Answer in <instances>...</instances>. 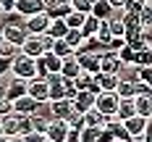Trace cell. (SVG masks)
I'll return each mask as SVG.
<instances>
[{
	"instance_id": "cell-1",
	"label": "cell",
	"mask_w": 152,
	"mask_h": 142,
	"mask_svg": "<svg viewBox=\"0 0 152 142\" xmlns=\"http://www.w3.org/2000/svg\"><path fill=\"white\" fill-rule=\"evenodd\" d=\"M50 45H53V37H47V34H26V40L21 42V53L24 55H29V58H39V55H45L47 50H50Z\"/></svg>"
},
{
	"instance_id": "cell-2",
	"label": "cell",
	"mask_w": 152,
	"mask_h": 142,
	"mask_svg": "<svg viewBox=\"0 0 152 142\" xmlns=\"http://www.w3.org/2000/svg\"><path fill=\"white\" fill-rule=\"evenodd\" d=\"M11 63V77L16 79H24V82H29V79L37 77V61L34 58H29V55H24V53H18L13 61H8Z\"/></svg>"
},
{
	"instance_id": "cell-3",
	"label": "cell",
	"mask_w": 152,
	"mask_h": 142,
	"mask_svg": "<svg viewBox=\"0 0 152 142\" xmlns=\"http://www.w3.org/2000/svg\"><path fill=\"white\" fill-rule=\"evenodd\" d=\"M121 126H123V132H126L129 140H134V137H150V134H152V118L129 116V118H123V121H121Z\"/></svg>"
},
{
	"instance_id": "cell-4",
	"label": "cell",
	"mask_w": 152,
	"mask_h": 142,
	"mask_svg": "<svg viewBox=\"0 0 152 142\" xmlns=\"http://www.w3.org/2000/svg\"><path fill=\"white\" fill-rule=\"evenodd\" d=\"M92 108L102 116H115V108H118V95L115 92H97L94 97V105Z\"/></svg>"
},
{
	"instance_id": "cell-5",
	"label": "cell",
	"mask_w": 152,
	"mask_h": 142,
	"mask_svg": "<svg viewBox=\"0 0 152 142\" xmlns=\"http://www.w3.org/2000/svg\"><path fill=\"white\" fill-rule=\"evenodd\" d=\"M26 95H29L34 103H47V97H50V87H47L45 77H34L26 82Z\"/></svg>"
},
{
	"instance_id": "cell-6",
	"label": "cell",
	"mask_w": 152,
	"mask_h": 142,
	"mask_svg": "<svg viewBox=\"0 0 152 142\" xmlns=\"http://www.w3.org/2000/svg\"><path fill=\"white\" fill-rule=\"evenodd\" d=\"M47 24H50V16H47L45 11H37V13H31V16L24 18V29H26V34H45Z\"/></svg>"
},
{
	"instance_id": "cell-7",
	"label": "cell",
	"mask_w": 152,
	"mask_h": 142,
	"mask_svg": "<svg viewBox=\"0 0 152 142\" xmlns=\"http://www.w3.org/2000/svg\"><path fill=\"white\" fill-rule=\"evenodd\" d=\"M68 132H71V126H68L66 118H50V124H47V129H45V137L53 140V142H66Z\"/></svg>"
},
{
	"instance_id": "cell-8",
	"label": "cell",
	"mask_w": 152,
	"mask_h": 142,
	"mask_svg": "<svg viewBox=\"0 0 152 142\" xmlns=\"http://www.w3.org/2000/svg\"><path fill=\"white\" fill-rule=\"evenodd\" d=\"M61 61L63 58H58V55H53L50 50H47L45 55H39L37 58V77H47V74H61Z\"/></svg>"
},
{
	"instance_id": "cell-9",
	"label": "cell",
	"mask_w": 152,
	"mask_h": 142,
	"mask_svg": "<svg viewBox=\"0 0 152 142\" xmlns=\"http://www.w3.org/2000/svg\"><path fill=\"white\" fill-rule=\"evenodd\" d=\"M94 97H97V90L94 87H87V90H76V95L71 97V103H74L76 110H89L92 105H94Z\"/></svg>"
},
{
	"instance_id": "cell-10",
	"label": "cell",
	"mask_w": 152,
	"mask_h": 142,
	"mask_svg": "<svg viewBox=\"0 0 152 142\" xmlns=\"http://www.w3.org/2000/svg\"><path fill=\"white\" fill-rule=\"evenodd\" d=\"M0 129H3V137L24 134V118H18L16 113H5V116H0Z\"/></svg>"
},
{
	"instance_id": "cell-11",
	"label": "cell",
	"mask_w": 152,
	"mask_h": 142,
	"mask_svg": "<svg viewBox=\"0 0 152 142\" xmlns=\"http://www.w3.org/2000/svg\"><path fill=\"white\" fill-rule=\"evenodd\" d=\"M0 40L21 47V42L26 40V29L24 26H13V24H0Z\"/></svg>"
},
{
	"instance_id": "cell-12",
	"label": "cell",
	"mask_w": 152,
	"mask_h": 142,
	"mask_svg": "<svg viewBox=\"0 0 152 142\" xmlns=\"http://www.w3.org/2000/svg\"><path fill=\"white\" fill-rule=\"evenodd\" d=\"M34 108H37V103L31 100L29 95H21V97L11 100V113H16L18 118H29L31 113H34Z\"/></svg>"
},
{
	"instance_id": "cell-13",
	"label": "cell",
	"mask_w": 152,
	"mask_h": 142,
	"mask_svg": "<svg viewBox=\"0 0 152 142\" xmlns=\"http://www.w3.org/2000/svg\"><path fill=\"white\" fill-rule=\"evenodd\" d=\"M76 61H79V68L81 71H87V74H100V58L97 55H92V53H74Z\"/></svg>"
},
{
	"instance_id": "cell-14",
	"label": "cell",
	"mask_w": 152,
	"mask_h": 142,
	"mask_svg": "<svg viewBox=\"0 0 152 142\" xmlns=\"http://www.w3.org/2000/svg\"><path fill=\"white\" fill-rule=\"evenodd\" d=\"M118 82H139V63H121L118 71H115Z\"/></svg>"
},
{
	"instance_id": "cell-15",
	"label": "cell",
	"mask_w": 152,
	"mask_h": 142,
	"mask_svg": "<svg viewBox=\"0 0 152 142\" xmlns=\"http://www.w3.org/2000/svg\"><path fill=\"white\" fill-rule=\"evenodd\" d=\"M134 113L142 118H152V95H139L134 97Z\"/></svg>"
},
{
	"instance_id": "cell-16",
	"label": "cell",
	"mask_w": 152,
	"mask_h": 142,
	"mask_svg": "<svg viewBox=\"0 0 152 142\" xmlns=\"http://www.w3.org/2000/svg\"><path fill=\"white\" fill-rule=\"evenodd\" d=\"M37 11H42L39 0H16V5H13V13H18L21 18H26V16L37 13Z\"/></svg>"
},
{
	"instance_id": "cell-17",
	"label": "cell",
	"mask_w": 152,
	"mask_h": 142,
	"mask_svg": "<svg viewBox=\"0 0 152 142\" xmlns=\"http://www.w3.org/2000/svg\"><path fill=\"white\" fill-rule=\"evenodd\" d=\"M66 32H68V26H66V21L63 18H58V16H50V24H47V37H53V40H63L66 37Z\"/></svg>"
},
{
	"instance_id": "cell-18",
	"label": "cell",
	"mask_w": 152,
	"mask_h": 142,
	"mask_svg": "<svg viewBox=\"0 0 152 142\" xmlns=\"http://www.w3.org/2000/svg\"><path fill=\"white\" fill-rule=\"evenodd\" d=\"M110 3L107 0H92V8H89V16L97 18V21H107L110 18Z\"/></svg>"
},
{
	"instance_id": "cell-19",
	"label": "cell",
	"mask_w": 152,
	"mask_h": 142,
	"mask_svg": "<svg viewBox=\"0 0 152 142\" xmlns=\"http://www.w3.org/2000/svg\"><path fill=\"white\" fill-rule=\"evenodd\" d=\"M50 103V110H53V118H66L71 108H74V103L68 100V97H63V100H47Z\"/></svg>"
},
{
	"instance_id": "cell-20",
	"label": "cell",
	"mask_w": 152,
	"mask_h": 142,
	"mask_svg": "<svg viewBox=\"0 0 152 142\" xmlns=\"http://www.w3.org/2000/svg\"><path fill=\"white\" fill-rule=\"evenodd\" d=\"M21 95H26V82H24V79L11 77L8 90H5V97H8V100H16V97H21Z\"/></svg>"
},
{
	"instance_id": "cell-21",
	"label": "cell",
	"mask_w": 152,
	"mask_h": 142,
	"mask_svg": "<svg viewBox=\"0 0 152 142\" xmlns=\"http://www.w3.org/2000/svg\"><path fill=\"white\" fill-rule=\"evenodd\" d=\"M81 68H79V61H76V55H68V58H63L61 61V77L66 79H74Z\"/></svg>"
},
{
	"instance_id": "cell-22",
	"label": "cell",
	"mask_w": 152,
	"mask_h": 142,
	"mask_svg": "<svg viewBox=\"0 0 152 142\" xmlns=\"http://www.w3.org/2000/svg\"><path fill=\"white\" fill-rule=\"evenodd\" d=\"M118 66H121V61H118L115 53H105V55H100V71H105V74H115Z\"/></svg>"
},
{
	"instance_id": "cell-23",
	"label": "cell",
	"mask_w": 152,
	"mask_h": 142,
	"mask_svg": "<svg viewBox=\"0 0 152 142\" xmlns=\"http://www.w3.org/2000/svg\"><path fill=\"white\" fill-rule=\"evenodd\" d=\"M102 121H105V116H102V113H97L94 108H89V110H84V113H81V126H94V129H100Z\"/></svg>"
},
{
	"instance_id": "cell-24",
	"label": "cell",
	"mask_w": 152,
	"mask_h": 142,
	"mask_svg": "<svg viewBox=\"0 0 152 142\" xmlns=\"http://www.w3.org/2000/svg\"><path fill=\"white\" fill-rule=\"evenodd\" d=\"M84 18H87V13H81V11H68V13L63 16V21H66V26L68 29H81V24H84Z\"/></svg>"
},
{
	"instance_id": "cell-25",
	"label": "cell",
	"mask_w": 152,
	"mask_h": 142,
	"mask_svg": "<svg viewBox=\"0 0 152 142\" xmlns=\"http://www.w3.org/2000/svg\"><path fill=\"white\" fill-rule=\"evenodd\" d=\"M50 53H53V55H58V58H68V55H74V50L68 47V42H66V40H53Z\"/></svg>"
},
{
	"instance_id": "cell-26",
	"label": "cell",
	"mask_w": 152,
	"mask_h": 142,
	"mask_svg": "<svg viewBox=\"0 0 152 142\" xmlns=\"http://www.w3.org/2000/svg\"><path fill=\"white\" fill-rule=\"evenodd\" d=\"M115 116L118 118H129V116H137L134 113V97H129V100H118V108H115Z\"/></svg>"
},
{
	"instance_id": "cell-27",
	"label": "cell",
	"mask_w": 152,
	"mask_h": 142,
	"mask_svg": "<svg viewBox=\"0 0 152 142\" xmlns=\"http://www.w3.org/2000/svg\"><path fill=\"white\" fill-rule=\"evenodd\" d=\"M18 53H21V50H18V45H11V42L0 40V61H13Z\"/></svg>"
},
{
	"instance_id": "cell-28",
	"label": "cell",
	"mask_w": 152,
	"mask_h": 142,
	"mask_svg": "<svg viewBox=\"0 0 152 142\" xmlns=\"http://www.w3.org/2000/svg\"><path fill=\"white\" fill-rule=\"evenodd\" d=\"M63 40H66V42H68V47H71V50H79V47L84 45V37H81V32L79 29H68L66 32V37H63Z\"/></svg>"
},
{
	"instance_id": "cell-29",
	"label": "cell",
	"mask_w": 152,
	"mask_h": 142,
	"mask_svg": "<svg viewBox=\"0 0 152 142\" xmlns=\"http://www.w3.org/2000/svg\"><path fill=\"white\" fill-rule=\"evenodd\" d=\"M113 92L118 95V100H129V97H134V84L131 82H118Z\"/></svg>"
},
{
	"instance_id": "cell-30",
	"label": "cell",
	"mask_w": 152,
	"mask_h": 142,
	"mask_svg": "<svg viewBox=\"0 0 152 142\" xmlns=\"http://www.w3.org/2000/svg\"><path fill=\"white\" fill-rule=\"evenodd\" d=\"M97 26H100V21L97 18H92L89 13H87V18H84V24H81V37H94V32H97Z\"/></svg>"
},
{
	"instance_id": "cell-31",
	"label": "cell",
	"mask_w": 152,
	"mask_h": 142,
	"mask_svg": "<svg viewBox=\"0 0 152 142\" xmlns=\"http://www.w3.org/2000/svg\"><path fill=\"white\" fill-rule=\"evenodd\" d=\"M76 132H79V142H97V132L100 129H94V126H79Z\"/></svg>"
},
{
	"instance_id": "cell-32",
	"label": "cell",
	"mask_w": 152,
	"mask_h": 142,
	"mask_svg": "<svg viewBox=\"0 0 152 142\" xmlns=\"http://www.w3.org/2000/svg\"><path fill=\"white\" fill-rule=\"evenodd\" d=\"M92 79H94L92 74H87V71H79V74H76L71 82H74L76 90H87V87H92Z\"/></svg>"
},
{
	"instance_id": "cell-33",
	"label": "cell",
	"mask_w": 152,
	"mask_h": 142,
	"mask_svg": "<svg viewBox=\"0 0 152 142\" xmlns=\"http://www.w3.org/2000/svg\"><path fill=\"white\" fill-rule=\"evenodd\" d=\"M139 95H152L150 82H134V97H139Z\"/></svg>"
},
{
	"instance_id": "cell-34",
	"label": "cell",
	"mask_w": 152,
	"mask_h": 142,
	"mask_svg": "<svg viewBox=\"0 0 152 142\" xmlns=\"http://www.w3.org/2000/svg\"><path fill=\"white\" fill-rule=\"evenodd\" d=\"M105 24H107V29H110V34H113V37H123V32H126V26H123L121 21H110V18H107Z\"/></svg>"
},
{
	"instance_id": "cell-35",
	"label": "cell",
	"mask_w": 152,
	"mask_h": 142,
	"mask_svg": "<svg viewBox=\"0 0 152 142\" xmlns=\"http://www.w3.org/2000/svg\"><path fill=\"white\" fill-rule=\"evenodd\" d=\"M8 82H11V71H0V97H5Z\"/></svg>"
},
{
	"instance_id": "cell-36",
	"label": "cell",
	"mask_w": 152,
	"mask_h": 142,
	"mask_svg": "<svg viewBox=\"0 0 152 142\" xmlns=\"http://www.w3.org/2000/svg\"><path fill=\"white\" fill-rule=\"evenodd\" d=\"M139 82H152V66H139Z\"/></svg>"
},
{
	"instance_id": "cell-37",
	"label": "cell",
	"mask_w": 152,
	"mask_h": 142,
	"mask_svg": "<svg viewBox=\"0 0 152 142\" xmlns=\"http://www.w3.org/2000/svg\"><path fill=\"white\" fill-rule=\"evenodd\" d=\"M21 137H24V142H42L45 140V134H39V132H24Z\"/></svg>"
},
{
	"instance_id": "cell-38",
	"label": "cell",
	"mask_w": 152,
	"mask_h": 142,
	"mask_svg": "<svg viewBox=\"0 0 152 142\" xmlns=\"http://www.w3.org/2000/svg\"><path fill=\"white\" fill-rule=\"evenodd\" d=\"M123 18H126V8H113L110 11V21H121L123 24Z\"/></svg>"
},
{
	"instance_id": "cell-39",
	"label": "cell",
	"mask_w": 152,
	"mask_h": 142,
	"mask_svg": "<svg viewBox=\"0 0 152 142\" xmlns=\"http://www.w3.org/2000/svg\"><path fill=\"white\" fill-rule=\"evenodd\" d=\"M5 113H11V100L8 97H0V116H5Z\"/></svg>"
},
{
	"instance_id": "cell-40",
	"label": "cell",
	"mask_w": 152,
	"mask_h": 142,
	"mask_svg": "<svg viewBox=\"0 0 152 142\" xmlns=\"http://www.w3.org/2000/svg\"><path fill=\"white\" fill-rule=\"evenodd\" d=\"M16 5V0H0V8H3V13H11Z\"/></svg>"
},
{
	"instance_id": "cell-41",
	"label": "cell",
	"mask_w": 152,
	"mask_h": 142,
	"mask_svg": "<svg viewBox=\"0 0 152 142\" xmlns=\"http://www.w3.org/2000/svg\"><path fill=\"white\" fill-rule=\"evenodd\" d=\"M3 142H24L21 134H11V137H3Z\"/></svg>"
},
{
	"instance_id": "cell-42",
	"label": "cell",
	"mask_w": 152,
	"mask_h": 142,
	"mask_svg": "<svg viewBox=\"0 0 152 142\" xmlns=\"http://www.w3.org/2000/svg\"><path fill=\"white\" fill-rule=\"evenodd\" d=\"M107 3H110V8H123L126 0H107Z\"/></svg>"
},
{
	"instance_id": "cell-43",
	"label": "cell",
	"mask_w": 152,
	"mask_h": 142,
	"mask_svg": "<svg viewBox=\"0 0 152 142\" xmlns=\"http://www.w3.org/2000/svg\"><path fill=\"white\" fill-rule=\"evenodd\" d=\"M129 142H150V137H134V140H129Z\"/></svg>"
},
{
	"instance_id": "cell-44",
	"label": "cell",
	"mask_w": 152,
	"mask_h": 142,
	"mask_svg": "<svg viewBox=\"0 0 152 142\" xmlns=\"http://www.w3.org/2000/svg\"><path fill=\"white\" fill-rule=\"evenodd\" d=\"M110 142H129V140H121V137H113Z\"/></svg>"
},
{
	"instance_id": "cell-45",
	"label": "cell",
	"mask_w": 152,
	"mask_h": 142,
	"mask_svg": "<svg viewBox=\"0 0 152 142\" xmlns=\"http://www.w3.org/2000/svg\"><path fill=\"white\" fill-rule=\"evenodd\" d=\"M42 142H53V140H47V137H45V140H42Z\"/></svg>"
},
{
	"instance_id": "cell-46",
	"label": "cell",
	"mask_w": 152,
	"mask_h": 142,
	"mask_svg": "<svg viewBox=\"0 0 152 142\" xmlns=\"http://www.w3.org/2000/svg\"><path fill=\"white\" fill-rule=\"evenodd\" d=\"M0 137H3V129H0Z\"/></svg>"
},
{
	"instance_id": "cell-47",
	"label": "cell",
	"mask_w": 152,
	"mask_h": 142,
	"mask_svg": "<svg viewBox=\"0 0 152 142\" xmlns=\"http://www.w3.org/2000/svg\"><path fill=\"white\" fill-rule=\"evenodd\" d=\"M0 16H3V8H0Z\"/></svg>"
},
{
	"instance_id": "cell-48",
	"label": "cell",
	"mask_w": 152,
	"mask_h": 142,
	"mask_svg": "<svg viewBox=\"0 0 152 142\" xmlns=\"http://www.w3.org/2000/svg\"><path fill=\"white\" fill-rule=\"evenodd\" d=\"M63 3H68V0H63Z\"/></svg>"
}]
</instances>
